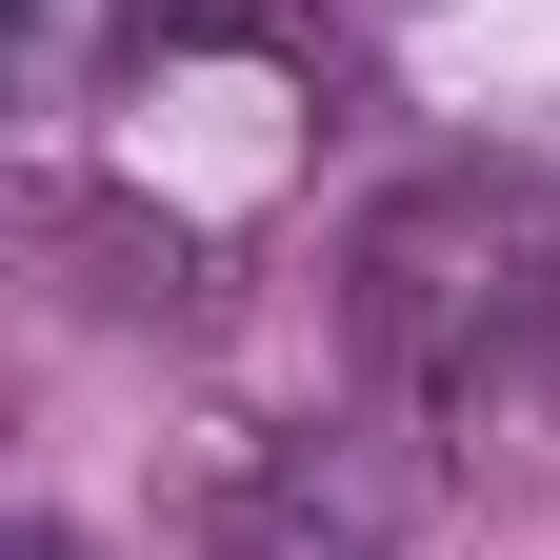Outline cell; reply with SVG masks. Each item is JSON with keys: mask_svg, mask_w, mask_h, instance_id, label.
Here are the masks:
<instances>
[{"mask_svg": "<svg viewBox=\"0 0 560 560\" xmlns=\"http://www.w3.org/2000/svg\"><path fill=\"white\" fill-rule=\"evenodd\" d=\"M340 361L400 420H501L560 361V180L540 161H420L340 221Z\"/></svg>", "mask_w": 560, "mask_h": 560, "instance_id": "1", "label": "cell"}, {"mask_svg": "<svg viewBox=\"0 0 560 560\" xmlns=\"http://www.w3.org/2000/svg\"><path fill=\"white\" fill-rule=\"evenodd\" d=\"M180 560H400V460L320 441V420H241L180 480Z\"/></svg>", "mask_w": 560, "mask_h": 560, "instance_id": "2", "label": "cell"}, {"mask_svg": "<svg viewBox=\"0 0 560 560\" xmlns=\"http://www.w3.org/2000/svg\"><path fill=\"white\" fill-rule=\"evenodd\" d=\"M0 560H81V521H21V540H0Z\"/></svg>", "mask_w": 560, "mask_h": 560, "instance_id": "3", "label": "cell"}]
</instances>
